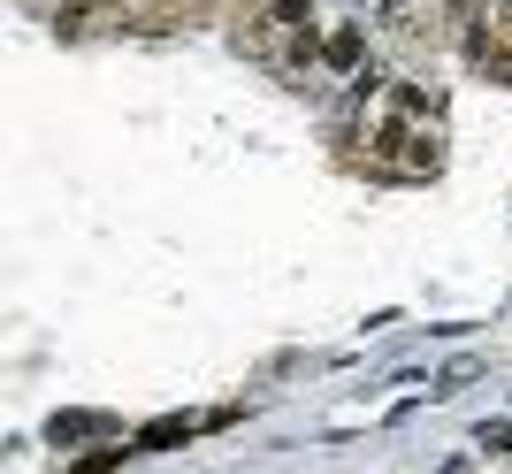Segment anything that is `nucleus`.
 I'll list each match as a JSON object with an SVG mask.
<instances>
[{
    "label": "nucleus",
    "instance_id": "nucleus-2",
    "mask_svg": "<svg viewBox=\"0 0 512 474\" xmlns=\"http://www.w3.org/2000/svg\"><path fill=\"white\" fill-rule=\"evenodd\" d=\"M321 46H329V39H314V31H283V54H276V62L299 77V69H314V62H321Z\"/></svg>",
    "mask_w": 512,
    "mask_h": 474
},
{
    "label": "nucleus",
    "instance_id": "nucleus-8",
    "mask_svg": "<svg viewBox=\"0 0 512 474\" xmlns=\"http://www.w3.org/2000/svg\"><path fill=\"white\" fill-rule=\"evenodd\" d=\"M92 429H107V421H92V413H69V421H54V436H92Z\"/></svg>",
    "mask_w": 512,
    "mask_h": 474
},
{
    "label": "nucleus",
    "instance_id": "nucleus-6",
    "mask_svg": "<svg viewBox=\"0 0 512 474\" xmlns=\"http://www.w3.org/2000/svg\"><path fill=\"white\" fill-rule=\"evenodd\" d=\"M375 23H383V31H413V0H383Z\"/></svg>",
    "mask_w": 512,
    "mask_h": 474
},
{
    "label": "nucleus",
    "instance_id": "nucleus-5",
    "mask_svg": "<svg viewBox=\"0 0 512 474\" xmlns=\"http://www.w3.org/2000/svg\"><path fill=\"white\" fill-rule=\"evenodd\" d=\"M390 115H398V123H421V115H436V100H428L421 85H390Z\"/></svg>",
    "mask_w": 512,
    "mask_h": 474
},
{
    "label": "nucleus",
    "instance_id": "nucleus-4",
    "mask_svg": "<svg viewBox=\"0 0 512 474\" xmlns=\"http://www.w3.org/2000/svg\"><path fill=\"white\" fill-rule=\"evenodd\" d=\"M268 31H314V0H268Z\"/></svg>",
    "mask_w": 512,
    "mask_h": 474
},
{
    "label": "nucleus",
    "instance_id": "nucleus-3",
    "mask_svg": "<svg viewBox=\"0 0 512 474\" xmlns=\"http://www.w3.org/2000/svg\"><path fill=\"white\" fill-rule=\"evenodd\" d=\"M321 62H329V69H344V77H360V31H352V23H344V31H329Z\"/></svg>",
    "mask_w": 512,
    "mask_h": 474
},
{
    "label": "nucleus",
    "instance_id": "nucleus-9",
    "mask_svg": "<svg viewBox=\"0 0 512 474\" xmlns=\"http://www.w3.org/2000/svg\"><path fill=\"white\" fill-rule=\"evenodd\" d=\"M92 8H100V0H92Z\"/></svg>",
    "mask_w": 512,
    "mask_h": 474
},
{
    "label": "nucleus",
    "instance_id": "nucleus-7",
    "mask_svg": "<svg viewBox=\"0 0 512 474\" xmlns=\"http://www.w3.org/2000/svg\"><path fill=\"white\" fill-rule=\"evenodd\" d=\"M474 444H482V452H512V421H490V429L474 436Z\"/></svg>",
    "mask_w": 512,
    "mask_h": 474
},
{
    "label": "nucleus",
    "instance_id": "nucleus-1",
    "mask_svg": "<svg viewBox=\"0 0 512 474\" xmlns=\"http://www.w3.org/2000/svg\"><path fill=\"white\" fill-rule=\"evenodd\" d=\"M459 46H467V62L482 69V77H490V85H512V46L497 39L490 23H467V39H459Z\"/></svg>",
    "mask_w": 512,
    "mask_h": 474
}]
</instances>
